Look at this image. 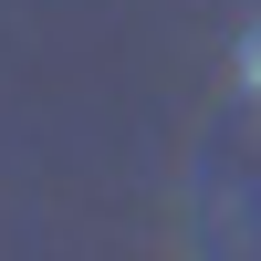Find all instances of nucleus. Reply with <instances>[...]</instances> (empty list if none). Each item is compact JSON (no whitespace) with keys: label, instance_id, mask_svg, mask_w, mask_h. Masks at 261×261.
Returning a JSON list of instances; mask_svg holds the SVG:
<instances>
[{"label":"nucleus","instance_id":"nucleus-1","mask_svg":"<svg viewBox=\"0 0 261 261\" xmlns=\"http://www.w3.org/2000/svg\"><path fill=\"white\" fill-rule=\"evenodd\" d=\"M241 73H251V94H261V32H251V42H241Z\"/></svg>","mask_w":261,"mask_h":261}]
</instances>
